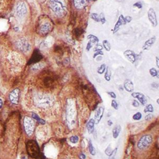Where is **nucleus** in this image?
Wrapping results in <instances>:
<instances>
[{"label":"nucleus","mask_w":159,"mask_h":159,"mask_svg":"<svg viewBox=\"0 0 159 159\" xmlns=\"http://www.w3.org/2000/svg\"><path fill=\"white\" fill-rule=\"evenodd\" d=\"M49 5L51 9L59 17L67 14V5L64 0H49Z\"/></svg>","instance_id":"nucleus-1"},{"label":"nucleus","mask_w":159,"mask_h":159,"mask_svg":"<svg viewBox=\"0 0 159 159\" xmlns=\"http://www.w3.org/2000/svg\"><path fill=\"white\" fill-rule=\"evenodd\" d=\"M26 149L27 153L31 157L36 158L39 155V147L35 140H29L26 145Z\"/></svg>","instance_id":"nucleus-2"},{"label":"nucleus","mask_w":159,"mask_h":159,"mask_svg":"<svg viewBox=\"0 0 159 159\" xmlns=\"http://www.w3.org/2000/svg\"><path fill=\"white\" fill-rule=\"evenodd\" d=\"M24 127L25 131L28 136H31L34 131L35 124L33 119L30 117L26 116L24 118Z\"/></svg>","instance_id":"nucleus-3"},{"label":"nucleus","mask_w":159,"mask_h":159,"mask_svg":"<svg viewBox=\"0 0 159 159\" xmlns=\"http://www.w3.org/2000/svg\"><path fill=\"white\" fill-rule=\"evenodd\" d=\"M152 142V137L150 135H144L140 138L137 143V147L140 150H144L151 144Z\"/></svg>","instance_id":"nucleus-4"},{"label":"nucleus","mask_w":159,"mask_h":159,"mask_svg":"<svg viewBox=\"0 0 159 159\" xmlns=\"http://www.w3.org/2000/svg\"><path fill=\"white\" fill-rule=\"evenodd\" d=\"M52 28V25L51 24V21H43L40 23L39 26V30L42 35H46L48 34Z\"/></svg>","instance_id":"nucleus-5"},{"label":"nucleus","mask_w":159,"mask_h":159,"mask_svg":"<svg viewBox=\"0 0 159 159\" xmlns=\"http://www.w3.org/2000/svg\"><path fill=\"white\" fill-rule=\"evenodd\" d=\"M27 6L24 1H19L16 8V13L19 18L24 17L27 13Z\"/></svg>","instance_id":"nucleus-6"},{"label":"nucleus","mask_w":159,"mask_h":159,"mask_svg":"<svg viewBox=\"0 0 159 159\" xmlns=\"http://www.w3.org/2000/svg\"><path fill=\"white\" fill-rule=\"evenodd\" d=\"M19 96H20V90L19 89L16 88L12 90L9 94V99L11 103L15 105L18 104L19 103Z\"/></svg>","instance_id":"nucleus-7"},{"label":"nucleus","mask_w":159,"mask_h":159,"mask_svg":"<svg viewBox=\"0 0 159 159\" xmlns=\"http://www.w3.org/2000/svg\"><path fill=\"white\" fill-rule=\"evenodd\" d=\"M18 47L23 52H27L30 50V44L25 39H21L18 42Z\"/></svg>","instance_id":"nucleus-8"},{"label":"nucleus","mask_w":159,"mask_h":159,"mask_svg":"<svg viewBox=\"0 0 159 159\" xmlns=\"http://www.w3.org/2000/svg\"><path fill=\"white\" fill-rule=\"evenodd\" d=\"M147 15L148 19H149L150 23L152 24V26H154V27L157 26V24H158L157 15H156V12L153 8H150L149 9L147 12Z\"/></svg>","instance_id":"nucleus-9"},{"label":"nucleus","mask_w":159,"mask_h":159,"mask_svg":"<svg viewBox=\"0 0 159 159\" xmlns=\"http://www.w3.org/2000/svg\"><path fill=\"white\" fill-rule=\"evenodd\" d=\"M42 55L40 54L39 51L37 49H36L33 52V55H32L31 58L30 59L28 63L29 64H33L39 62L40 60L42 58Z\"/></svg>","instance_id":"nucleus-10"},{"label":"nucleus","mask_w":159,"mask_h":159,"mask_svg":"<svg viewBox=\"0 0 159 159\" xmlns=\"http://www.w3.org/2000/svg\"><path fill=\"white\" fill-rule=\"evenodd\" d=\"M132 97L137 98L139 101L142 105L145 106L146 105L147 103V98L146 97V96L144 94H142L141 93H139V92H135V93H132Z\"/></svg>","instance_id":"nucleus-11"},{"label":"nucleus","mask_w":159,"mask_h":159,"mask_svg":"<svg viewBox=\"0 0 159 159\" xmlns=\"http://www.w3.org/2000/svg\"><path fill=\"white\" fill-rule=\"evenodd\" d=\"M124 55L126 57L127 59L129 61L132 63H134L136 60V55L134 52H133L131 50H127L124 52Z\"/></svg>","instance_id":"nucleus-12"},{"label":"nucleus","mask_w":159,"mask_h":159,"mask_svg":"<svg viewBox=\"0 0 159 159\" xmlns=\"http://www.w3.org/2000/svg\"><path fill=\"white\" fill-rule=\"evenodd\" d=\"M103 113H104V108L103 107H100L96 111L95 114H94V122L96 124H98L101 121L102 118Z\"/></svg>","instance_id":"nucleus-13"},{"label":"nucleus","mask_w":159,"mask_h":159,"mask_svg":"<svg viewBox=\"0 0 159 159\" xmlns=\"http://www.w3.org/2000/svg\"><path fill=\"white\" fill-rule=\"evenodd\" d=\"M74 6L78 9H82L88 5V0H73Z\"/></svg>","instance_id":"nucleus-14"},{"label":"nucleus","mask_w":159,"mask_h":159,"mask_svg":"<svg viewBox=\"0 0 159 159\" xmlns=\"http://www.w3.org/2000/svg\"><path fill=\"white\" fill-rule=\"evenodd\" d=\"M124 88H125V90H126L128 92H132L134 90V86L133 83L132 82V81H131L130 80L126 79L124 81Z\"/></svg>","instance_id":"nucleus-15"},{"label":"nucleus","mask_w":159,"mask_h":159,"mask_svg":"<svg viewBox=\"0 0 159 159\" xmlns=\"http://www.w3.org/2000/svg\"><path fill=\"white\" fill-rule=\"evenodd\" d=\"M156 40V37L155 36H153V37H151V38L149 39L146 42L144 43V45L142 47V49L143 50H149L152 46L153 45V44H154Z\"/></svg>","instance_id":"nucleus-16"},{"label":"nucleus","mask_w":159,"mask_h":159,"mask_svg":"<svg viewBox=\"0 0 159 159\" xmlns=\"http://www.w3.org/2000/svg\"><path fill=\"white\" fill-rule=\"evenodd\" d=\"M125 24H126V22H125L124 18L121 15V16L119 18V19H118L116 24L115 26H114V33H116V31H118V30L119 29V27H121L122 25Z\"/></svg>","instance_id":"nucleus-17"},{"label":"nucleus","mask_w":159,"mask_h":159,"mask_svg":"<svg viewBox=\"0 0 159 159\" xmlns=\"http://www.w3.org/2000/svg\"><path fill=\"white\" fill-rule=\"evenodd\" d=\"M94 120L93 119H90V121L88 122L87 124H86V128H87L88 132L89 134H91L93 132H94Z\"/></svg>","instance_id":"nucleus-18"},{"label":"nucleus","mask_w":159,"mask_h":159,"mask_svg":"<svg viewBox=\"0 0 159 159\" xmlns=\"http://www.w3.org/2000/svg\"><path fill=\"white\" fill-rule=\"evenodd\" d=\"M121 126L119 125H116L113 129V136L114 139H116L119 136L120 132H121Z\"/></svg>","instance_id":"nucleus-19"},{"label":"nucleus","mask_w":159,"mask_h":159,"mask_svg":"<svg viewBox=\"0 0 159 159\" xmlns=\"http://www.w3.org/2000/svg\"><path fill=\"white\" fill-rule=\"evenodd\" d=\"M87 39L89 40V41L91 43V44H97L99 42L98 38L97 36H94L93 34H90L87 36Z\"/></svg>","instance_id":"nucleus-20"},{"label":"nucleus","mask_w":159,"mask_h":159,"mask_svg":"<svg viewBox=\"0 0 159 159\" xmlns=\"http://www.w3.org/2000/svg\"><path fill=\"white\" fill-rule=\"evenodd\" d=\"M88 149H89V152H90V153H91L92 155H95L96 150H95V149H94V147H93L91 140H89Z\"/></svg>","instance_id":"nucleus-21"},{"label":"nucleus","mask_w":159,"mask_h":159,"mask_svg":"<svg viewBox=\"0 0 159 159\" xmlns=\"http://www.w3.org/2000/svg\"><path fill=\"white\" fill-rule=\"evenodd\" d=\"M32 117H33V119H34L35 120H36L37 121H38L39 123L41 124H45V121H44L43 119H40V118L39 117V116L37 115V114H36V113H32Z\"/></svg>","instance_id":"nucleus-22"},{"label":"nucleus","mask_w":159,"mask_h":159,"mask_svg":"<svg viewBox=\"0 0 159 159\" xmlns=\"http://www.w3.org/2000/svg\"><path fill=\"white\" fill-rule=\"evenodd\" d=\"M103 47L104 48V49L106 51H111V45H110V43L107 40H104L103 41Z\"/></svg>","instance_id":"nucleus-23"},{"label":"nucleus","mask_w":159,"mask_h":159,"mask_svg":"<svg viewBox=\"0 0 159 159\" xmlns=\"http://www.w3.org/2000/svg\"><path fill=\"white\" fill-rule=\"evenodd\" d=\"M111 70H110L109 68L107 67L106 70L105 74H104V78L108 82L110 81V80H111Z\"/></svg>","instance_id":"nucleus-24"},{"label":"nucleus","mask_w":159,"mask_h":159,"mask_svg":"<svg viewBox=\"0 0 159 159\" xmlns=\"http://www.w3.org/2000/svg\"><path fill=\"white\" fill-rule=\"evenodd\" d=\"M106 67L105 64H102V65H100L98 67V68L97 70L98 73L103 74L106 71Z\"/></svg>","instance_id":"nucleus-25"},{"label":"nucleus","mask_w":159,"mask_h":159,"mask_svg":"<svg viewBox=\"0 0 159 159\" xmlns=\"http://www.w3.org/2000/svg\"><path fill=\"white\" fill-rule=\"evenodd\" d=\"M150 75H151L152 76H153V77H155V76H157V78H159L158 76V71L157 70L155 69V68H152L150 69Z\"/></svg>","instance_id":"nucleus-26"},{"label":"nucleus","mask_w":159,"mask_h":159,"mask_svg":"<svg viewBox=\"0 0 159 159\" xmlns=\"http://www.w3.org/2000/svg\"><path fill=\"white\" fill-rule=\"evenodd\" d=\"M153 111V108L152 106V105L150 104H148L147 106H146V108L144 109V113H152Z\"/></svg>","instance_id":"nucleus-27"},{"label":"nucleus","mask_w":159,"mask_h":159,"mask_svg":"<svg viewBox=\"0 0 159 159\" xmlns=\"http://www.w3.org/2000/svg\"><path fill=\"white\" fill-rule=\"evenodd\" d=\"M142 117V115L141 113L138 112L135 114L133 116H132V119H133L134 120H136V121H139V120H140V119H141Z\"/></svg>","instance_id":"nucleus-28"},{"label":"nucleus","mask_w":159,"mask_h":159,"mask_svg":"<svg viewBox=\"0 0 159 159\" xmlns=\"http://www.w3.org/2000/svg\"><path fill=\"white\" fill-rule=\"evenodd\" d=\"M79 140V138L77 136H73L70 137V141L72 144H76Z\"/></svg>","instance_id":"nucleus-29"},{"label":"nucleus","mask_w":159,"mask_h":159,"mask_svg":"<svg viewBox=\"0 0 159 159\" xmlns=\"http://www.w3.org/2000/svg\"><path fill=\"white\" fill-rule=\"evenodd\" d=\"M91 18L93 20H94L96 22H100V18H99V15L97 13H91Z\"/></svg>","instance_id":"nucleus-30"},{"label":"nucleus","mask_w":159,"mask_h":159,"mask_svg":"<svg viewBox=\"0 0 159 159\" xmlns=\"http://www.w3.org/2000/svg\"><path fill=\"white\" fill-rule=\"evenodd\" d=\"M83 33V30H82V29H81L80 28L75 29V30H74V34H75V35L76 36H80V35L82 34Z\"/></svg>","instance_id":"nucleus-31"},{"label":"nucleus","mask_w":159,"mask_h":159,"mask_svg":"<svg viewBox=\"0 0 159 159\" xmlns=\"http://www.w3.org/2000/svg\"><path fill=\"white\" fill-rule=\"evenodd\" d=\"M114 152V150H111V149H109L108 147L107 148L106 150V151H105L106 154L108 156H111L113 154Z\"/></svg>","instance_id":"nucleus-32"},{"label":"nucleus","mask_w":159,"mask_h":159,"mask_svg":"<svg viewBox=\"0 0 159 159\" xmlns=\"http://www.w3.org/2000/svg\"><path fill=\"white\" fill-rule=\"evenodd\" d=\"M99 18H100V21L103 24L106 23V19L105 17H104V15L103 14V13H101V14L99 16Z\"/></svg>","instance_id":"nucleus-33"},{"label":"nucleus","mask_w":159,"mask_h":159,"mask_svg":"<svg viewBox=\"0 0 159 159\" xmlns=\"http://www.w3.org/2000/svg\"><path fill=\"white\" fill-rule=\"evenodd\" d=\"M111 105H112L113 108L115 109H118V107H119V105H118V103L116 102V101H115V100H113L112 101V102H111Z\"/></svg>","instance_id":"nucleus-34"},{"label":"nucleus","mask_w":159,"mask_h":159,"mask_svg":"<svg viewBox=\"0 0 159 159\" xmlns=\"http://www.w3.org/2000/svg\"><path fill=\"white\" fill-rule=\"evenodd\" d=\"M103 49V47L101 45H100V44L99 45L98 44H97V45H96V47H94V51L95 52H97V51H101V50H102Z\"/></svg>","instance_id":"nucleus-35"},{"label":"nucleus","mask_w":159,"mask_h":159,"mask_svg":"<svg viewBox=\"0 0 159 159\" xmlns=\"http://www.w3.org/2000/svg\"><path fill=\"white\" fill-rule=\"evenodd\" d=\"M134 6L137 7V8H139V9H140V8H141L142 7V3L140 2H137V3H136L134 4Z\"/></svg>","instance_id":"nucleus-36"},{"label":"nucleus","mask_w":159,"mask_h":159,"mask_svg":"<svg viewBox=\"0 0 159 159\" xmlns=\"http://www.w3.org/2000/svg\"><path fill=\"white\" fill-rule=\"evenodd\" d=\"M132 106L134 107H139V102H138L137 101H136V100H134L133 101H132Z\"/></svg>","instance_id":"nucleus-37"},{"label":"nucleus","mask_w":159,"mask_h":159,"mask_svg":"<svg viewBox=\"0 0 159 159\" xmlns=\"http://www.w3.org/2000/svg\"><path fill=\"white\" fill-rule=\"evenodd\" d=\"M103 53L101 51H97V52H96L94 53V55H93V58H96V57H97L98 55H103Z\"/></svg>","instance_id":"nucleus-38"},{"label":"nucleus","mask_w":159,"mask_h":159,"mask_svg":"<svg viewBox=\"0 0 159 159\" xmlns=\"http://www.w3.org/2000/svg\"><path fill=\"white\" fill-rule=\"evenodd\" d=\"M108 94H109V96L112 98H113V99L116 98V94L114 93V92H111V91L108 92Z\"/></svg>","instance_id":"nucleus-39"},{"label":"nucleus","mask_w":159,"mask_h":159,"mask_svg":"<svg viewBox=\"0 0 159 159\" xmlns=\"http://www.w3.org/2000/svg\"><path fill=\"white\" fill-rule=\"evenodd\" d=\"M153 117V116L152 115V114H148V115L146 116V118H145V119H146V120H147V121H148V120H150V119H152Z\"/></svg>","instance_id":"nucleus-40"},{"label":"nucleus","mask_w":159,"mask_h":159,"mask_svg":"<svg viewBox=\"0 0 159 159\" xmlns=\"http://www.w3.org/2000/svg\"><path fill=\"white\" fill-rule=\"evenodd\" d=\"M91 47H92L91 43L90 42V41H89L88 42V44H87V47H86V50H87V51H89V50H90V49L91 48Z\"/></svg>","instance_id":"nucleus-41"},{"label":"nucleus","mask_w":159,"mask_h":159,"mask_svg":"<svg viewBox=\"0 0 159 159\" xmlns=\"http://www.w3.org/2000/svg\"><path fill=\"white\" fill-rule=\"evenodd\" d=\"M79 158L80 159H85L86 158V155L84 153H80L79 155Z\"/></svg>","instance_id":"nucleus-42"},{"label":"nucleus","mask_w":159,"mask_h":159,"mask_svg":"<svg viewBox=\"0 0 159 159\" xmlns=\"http://www.w3.org/2000/svg\"><path fill=\"white\" fill-rule=\"evenodd\" d=\"M125 19V21L126 23H128V22H130L131 20H132V18L131 17H129V16H127V17L124 18Z\"/></svg>","instance_id":"nucleus-43"},{"label":"nucleus","mask_w":159,"mask_h":159,"mask_svg":"<svg viewBox=\"0 0 159 159\" xmlns=\"http://www.w3.org/2000/svg\"><path fill=\"white\" fill-rule=\"evenodd\" d=\"M3 105V100L0 98V109L2 108Z\"/></svg>","instance_id":"nucleus-44"},{"label":"nucleus","mask_w":159,"mask_h":159,"mask_svg":"<svg viewBox=\"0 0 159 159\" xmlns=\"http://www.w3.org/2000/svg\"><path fill=\"white\" fill-rule=\"evenodd\" d=\"M108 125H109V126H111V125L113 124V122L111 121V120H108Z\"/></svg>","instance_id":"nucleus-45"},{"label":"nucleus","mask_w":159,"mask_h":159,"mask_svg":"<svg viewBox=\"0 0 159 159\" xmlns=\"http://www.w3.org/2000/svg\"><path fill=\"white\" fill-rule=\"evenodd\" d=\"M156 62H157V67H159V63H158V58L156 57Z\"/></svg>","instance_id":"nucleus-46"},{"label":"nucleus","mask_w":159,"mask_h":159,"mask_svg":"<svg viewBox=\"0 0 159 159\" xmlns=\"http://www.w3.org/2000/svg\"><path fill=\"white\" fill-rule=\"evenodd\" d=\"M157 104H159V99H157Z\"/></svg>","instance_id":"nucleus-47"},{"label":"nucleus","mask_w":159,"mask_h":159,"mask_svg":"<svg viewBox=\"0 0 159 159\" xmlns=\"http://www.w3.org/2000/svg\"><path fill=\"white\" fill-rule=\"evenodd\" d=\"M21 159H27V158H26V157H22Z\"/></svg>","instance_id":"nucleus-48"},{"label":"nucleus","mask_w":159,"mask_h":159,"mask_svg":"<svg viewBox=\"0 0 159 159\" xmlns=\"http://www.w3.org/2000/svg\"><path fill=\"white\" fill-rule=\"evenodd\" d=\"M110 159H115V158H110Z\"/></svg>","instance_id":"nucleus-49"}]
</instances>
